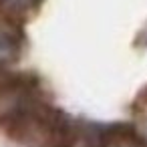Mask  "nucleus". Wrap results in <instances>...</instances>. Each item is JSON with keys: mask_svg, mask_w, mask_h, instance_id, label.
<instances>
[{"mask_svg": "<svg viewBox=\"0 0 147 147\" xmlns=\"http://www.w3.org/2000/svg\"><path fill=\"white\" fill-rule=\"evenodd\" d=\"M0 129L28 147H71V125L28 77H0Z\"/></svg>", "mask_w": 147, "mask_h": 147, "instance_id": "1", "label": "nucleus"}, {"mask_svg": "<svg viewBox=\"0 0 147 147\" xmlns=\"http://www.w3.org/2000/svg\"><path fill=\"white\" fill-rule=\"evenodd\" d=\"M24 36L16 22V16L0 8V77L18 61L22 53Z\"/></svg>", "mask_w": 147, "mask_h": 147, "instance_id": "2", "label": "nucleus"}, {"mask_svg": "<svg viewBox=\"0 0 147 147\" xmlns=\"http://www.w3.org/2000/svg\"><path fill=\"white\" fill-rule=\"evenodd\" d=\"M99 147H147V143L131 129L115 127L107 131V135H103V139L99 141Z\"/></svg>", "mask_w": 147, "mask_h": 147, "instance_id": "3", "label": "nucleus"}, {"mask_svg": "<svg viewBox=\"0 0 147 147\" xmlns=\"http://www.w3.org/2000/svg\"><path fill=\"white\" fill-rule=\"evenodd\" d=\"M40 2L42 0H0V8L6 10L12 16H20V14L34 10Z\"/></svg>", "mask_w": 147, "mask_h": 147, "instance_id": "4", "label": "nucleus"}]
</instances>
